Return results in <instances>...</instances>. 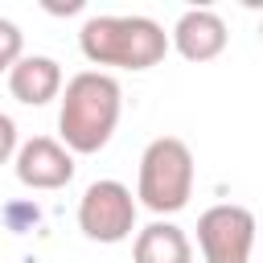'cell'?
Here are the masks:
<instances>
[{
	"label": "cell",
	"instance_id": "7a4b0ae2",
	"mask_svg": "<svg viewBox=\"0 0 263 263\" xmlns=\"http://www.w3.org/2000/svg\"><path fill=\"white\" fill-rule=\"evenodd\" d=\"M78 49L90 66L152 70L168 53V33L152 16H90L78 29Z\"/></svg>",
	"mask_w": 263,
	"mask_h": 263
},
{
	"label": "cell",
	"instance_id": "7c38bea8",
	"mask_svg": "<svg viewBox=\"0 0 263 263\" xmlns=\"http://www.w3.org/2000/svg\"><path fill=\"white\" fill-rule=\"evenodd\" d=\"M259 37H263V25H259Z\"/></svg>",
	"mask_w": 263,
	"mask_h": 263
},
{
	"label": "cell",
	"instance_id": "52a82bcc",
	"mask_svg": "<svg viewBox=\"0 0 263 263\" xmlns=\"http://www.w3.org/2000/svg\"><path fill=\"white\" fill-rule=\"evenodd\" d=\"M168 45L185 58V62H214L226 49V21L214 8H189L177 16Z\"/></svg>",
	"mask_w": 263,
	"mask_h": 263
},
{
	"label": "cell",
	"instance_id": "8fae6325",
	"mask_svg": "<svg viewBox=\"0 0 263 263\" xmlns=\"http://www.w3.org/2000/svg\"><path fill=\"white\" fill-rule=\"evenodd\" d=\"M16 148H21V144H16V123L0 111V164H8V160L16 156Z\"/></svg>",
	"mask_w": 263,
	"mask_h": 263
},
{
	"label": "cell",
	"instance_id": "9c48e42d",
	"mask_svg": "<svg viewBox=\"0 0 263 263\" xmlns=\"http://www.w3.org/2000/svg\"><path fill=\"white\" fill-rule=\"evenodd\" d=\"M132 263H193V247L181 226L156 218L144 230H136L132 242Z\"/></svg>",
	"mask_w": 263,
	"mask_h": 263
},
{
	"label": "cell",
	"instance_id": "277c9868",
	"mask_svg": "<svg viewBox=\"0 0 263 263\" xmlns=\"http://www.w3.org/2000/svg\"><path fill=\"white\" fill-rule=\"evenodd\" d=\"M78 230L90 242H123L136 230V197L123 181H90L78 201Z\"/></svg>",
	"mask_w": 263,
	"mask_h": 263
},
{
	"label": "cell",
	"instance_id": "3957f363",
	"mask_svg": "<svg viewBox=\"0 0 263 263\" xmlns=\"http://www.w3.org/2000/svg\"><path fill=\"white\" fill-rule=\"evenodd\" d=\"M189 193H193V152H189V144L177 140V136H156L140 156V177H136L140 205L160 218V214L185 210Z\"/></svg>",
	"mask_w": 263,
	"mask_h": 263
},
{
	"label": "cell",
	"instance_id": "ba28073f",
	"mask_svg": "<svg viewBox=\"0 0 263 263\" xmlns=\"http://www.w3.org/2000/svg\"><path fill=\"white\" fill-rule=\"evenodd\" d=\"M8 90L25 107H45L49 99L62 95V66L45 53H25L8 70Z\"/></svg>",
	"mask_w": 263,
	"mask_h": 263
},
{
	"label": "cell",
	"instance_id": "30bf717a",
	"mask_svg": "<svg viewBox=\"0 0 263 263\" xmlns=\"http://www.w3.org/2000/svg\"><path fill=\"white\" fill-rule=\"evenodd\" d=\"M21 58H25V33L0 16V70H12Z\"/></svg>",
	"mask_w": 263,
	"mask_h": 263
},
{
	"label": "cell",
	"instance_id": "8992f818",
	"mask_svg": "<svg viewBox=\"0 0 263 263\" xmlns=\"http://www.w3.org/2000/svg\"><path fill=\"white\" fill-rule=\"evenodd\" d=\"M12 168H16V181L25 189L49 193V189L70 185V177H74V152L62 140H53V136H33V140H25L16 148Z\"/></svg>",
	"mask_w": 263,
	"mask_h": 263
},
{
	"label": "cell",
	"instance_id": "5b68a950",
	"mask_svg": "<svg viewBox=\"0 0 263 263\" xmlns=\"http://www.w3.org/2000/svg\"><path fill=\"white\" fill-rule=\"evenodd\" d=\"M255 214L247 205L222 201L210 205L197 218V247L205 263H251V247H255Z\"/></svg>",
	"mask_w": 263,
	"mask_h": 263
},
{
	"label": "cell",
	"instance_id": "6da1fadb",
	"mask_svg": "<svg viewBox=\"0 0 263 263\" xmlns=\"http://www.w3.org/2000/svg\"><path fill=\"white\" fill-rule=\"evenodd\" d=\"M123 111V90L107 70H82L66 82L62 107H58V132L62 144L78 156H95L115 136Z\"/></svg>",
	"mask_w": 263,
	"mask_h": 263
}]
</instances>
